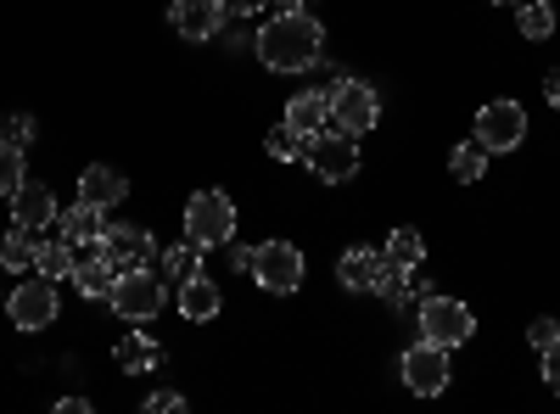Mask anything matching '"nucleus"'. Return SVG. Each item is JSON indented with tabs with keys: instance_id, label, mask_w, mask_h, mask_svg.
I'll list each match as a JSON object with an SVG mask.
<instances>
[{
	"instance_id": "f257e3e1",
	"label": "nucleus",
	"mask_w": 560,
	"mask_h": 414,
	"mask_svg": "<svg viewBox=\"0 0 560 414\" xmlns=\"http://www.w3.org/2000/svg\"><path fill=\"white\" fill-rule=\"evenodd\" d=\"M325 51V28L308 12H280L258 28V62L269 73H303Z\"/></svg>"
},
{
	"instance_id": "f03ea898",
	"label": "nucleus",
	"mask_w": 560,
	"mask_h": 414,
	"mask_svg": "<svg viewBox=\"0 0 560 414\" xmlns=\"http://www.w3.org/2000/svg\"><path fill=\"white\" fill-rule=\"evenodd\" d=\"M230 236H236V202H230L224 191H197L191 208H185V241H197L202 252H213Z\"/></svg>"
},
{
	"instance_id": "7ed1b4c3",
	"label": "nucleus",
	"mask_w": 560,
	"mask_h": 414,
	"mask_svg": "<svg viewBox=\"0 0 560 414\" xmlns=\"http://www.w3.org/2000/svg\"><path fill=\"white\" fill-rule=\"evenodd\" d=\"M331 123H337L342 134H370V129L382 123V96H376L364 79L331 84Z\"/></svg>"
},
{
	"instance_id": "20e7f679",
	"label": "nucleus",
	"mask_w": 560,
	"mask_h": 414,
	"mask_svg": "<svg viewBox=\"0 0 560 414\" xmlns=\"http://www.w3.org/2000/svg\"><path fill=\"white\" fill-rule=\"evenodd\" d=\"M420 331H427V342H438V347H465L471 331H477V314L459 297H427L420 303Z\"/></svg>"
},
{
	"instance_id": "39448f33",
	"label": "nucleus",
	"mask_w": 560,
	"mask_h": 414,
	"mask_svg": "<svg viewBox=\"0 0 560 414\" xmlns=\"http://www.w3.org/2000/svg\"><path fill=\"white\" fill-rule=\"evenodd\" d=\"M308 168L325 179V186H348V179L359 174V152H353V134L342 129H319L314 141H308Z\"/></svg>"
},
{
	"instance_id": "423d86ee",
	"label": "nucleus",
	"mask_w": 560,
	"mask_h": 414,
	"mask_svg": "<svg viewBox=\"0 0 560 414\" xmlns=\"http://www.w3.org/2000/svg\"><path fill=\"white\" fill-rule=\"evenodd\" d=\"M253 281L275 297H292L303 286V252L292 241H264L258 258H253Z\"/></svg>"
},
{
	"instance_id": "0eeeda50",
	"label": "nucleus",
	"mask_w": 560,
	"mask_h": 414,
	"mask_svg": "<svg viewBox=\"0 0 560 414\" xmlns=\"http://www.w3.org/2000/svg\"><path fill=\"white\" fill-rule=\"evenodd\" d=\"M163 281H158V274L152 269H124L118 274V281H113V292H107V303L124 314V319H135V326H140V319H152L158 308H163Z\"/></svg>"
},
{
	"instance_id": "6e6552de",
	"label": "nucleus",
	"mask_w": 560,
	"mask_h": 414,
	"mask_svg": "<svg viewBox=\"0 0 560 414\" xmlns=\"http://www.w3.org/2000/svg\"><path fill=\"white\" fill-rule=\"evenodd\" d=\"M477 141L488 146V152H516L522 141H527V107L522 102H488L482 113H477Z\"/></svg>"
},
{
	"instance_id": "1a4fd4ad",
	"label": "nucleus",
	"mask_w": 560,
	"mask_h": 414,
	"mask_svg": "<svg viewBox=\"0 0 560 414\" xmlns=\"http://www.w3.org/2000/svg\"><path fill=\"white\" fill-rule=\"evenodd\" d=\"M12 326L18 331H51L57 326V281H45V274H34V281L12 286Z\"/></svg>"
},
{
	"instance_id": "9d476101",
	"label": "nucleus",
	"mask_w": 560,
	"mask_h": 414,
	"mask_svg": "<svg viewBox=\"0 0 560 414\" xmlns=\"http://www.w3.org/2000/svg\"><path fill=\"white\" fill-rule=\"evenodd\" d=\"M404 387L415 392V398H438L443 387H448V347H438V342H415L409 353H404Z\"/></svg>"
},
{
	"instance_id": "9b49d317",
	"label": "nucleus",
	"mask_w": 560,
	"mask_h": 414,
	"mask_svg": "<svg viewBox=\"0 0 560 414\" xmlns=\"http://www.w3.org/2000/svg\"><path fill=\"white\" fill-rule=\"evenodd\" d=\"M96 247L118 263V274H124V269H147V263H152V252H158L152 229H140V224H107Z\"/></svg>"
},
{
	"instance_id": "f8f14e48",
	"label": "nucleus",
	"mask_w": 560,
	"mask_h": 414,
	"mask_svg": "<svg viewBox=\"0 0 560 414\" xmlns=\"http://www.w3.org/2000/svg\"><path fill=\"white\" fill-rule=\"evenodd\" d=\"M224 17H230L224 0H174L168 7V23L179 39H213L224 28Z\"/></svg>"
},
{
	"instance_id": "ddd939ff",
	"label": "nucleus",
	"mask_w": 560,
	"mask_h": 414,
	"mask_svg": "<svg viewBox=\"0 0 560 414\" xmlns=\"http://www.w3.org/2000/svg\"><path fill=\"white\" fill-rule=\"evenodd\" d=\"M280 123H292L303 141H314V134L331 123V96H325V90H298V96L287 102V118Z\"/></svg>"
},
{
	"instance_id": "4468645a",
	"label": "nucleus",
	"mask_w": 560,
	"mask_h": 414,
	"mask_svg": "<svg viewBox=\"0 0 560 414\" xmlns=\"http://www.w3.org/2000/svg\"><path fill=\"white\" fill-rule=\"evenodd\" d=\"M107 208H96V202H73L68 213H57V236H68L73 247H96L102 241V229H107V218H102Z\"/></svg>"
},
{
	"instance_id": "2eb2a0df",
	"label": "nucleus",
	"mask_w": 560,
	"mask_h": 414,
	"mask_svg": "<svg viewBox=\"0 0 560 414\" xmlns=\"http://www.w3.org/2000/svg\"><path fill=\"white\" fill-rule=\"evenodd\" d=\"M12 218H18L23 229H45V224H57V197L45 191V186H34V179H23L18 197H12Z\"/></svg>"
},
{
	"instance_id": "dca6fc26",
	"label": "nucleus",
	"mask_w": 560,
	"mask_h": 414,
	"mask_svg": "<svg viewBox=\"0 0 560 414\" xmlns=\"http://www.w3.org/2000/svg\"><path fill=\"white\" fill-rule=\"evenodd\" d=\"M79 197H84V202H96V208H118V202L129 197V179H124L118 168L96 163V168H84V174H79Z\"/></svg>"
},
{
	"instance_id": "f3484780",
	"label": "nucleus",
	"mask_w": 560,
	"mask_h": 414,
	"mask_svg": "<svg viewBox=\"0 0 560 414\" xmlns=\"http://www.w3.org/2000/svg\"><path fill=\"white\" fill-rule=\"evenodd\" d=\"M382 263H387V252L353 247V252H342V263H337V281H342L348 292H376V281H382Z\"/></svg>"
},
{
	"instance_id": "a211bd4d",
	"label": "nucleus",
	"mask_w": 560,
	"mask_h": 414,
	"mask_svg": "<svg viewBox=\"0 0 560 414\" xmlns=\"http://www.w3.org/2000/svg\"><path fill=\"white\" fill-rule=\"evenodd\" d=\"M68 281H73L84 297H107V292H113V281H118V263H113V258L96 247L90 258H79V263H73V274H68Z\"/></svg>"
},
{
	"instance_id": "6ab92c4d",
	"label": "nucleus",
	"mask_w": 560,
	"mask_h": 414,
	"mask_svg": "<svg viewBox=\"0 0 560 414\" xmlns=\"http://www.w3.org/2000/svg\"><path fill=\"white\" fill-rule=\"evenodd\" d=\"M219 308H224V297H219V286L208 281V274H191V281H179V314L185 319H219Z\"/></svg>"
},
{
	"instance_id": "aec40b11",
	"label": "nucleus",
	"mask_w": 560,
	"mask_h": 414,
	"mask_svg": "<svg viewBox=\"0 0 560 414\" xmlns=\"http://www.w3.org/2000/svg\"><path fill=\"white\" fill-rule=\"evenodd\" d=\"M73 263H79V258H73V241H68V236H62V241H39V247H34V269L45 274V281H68Z\"/></svg>"
},
{
	"instance_id": "412c9836",
	"label": "nucleus",
	"mask_w": 560,
	"mask_h": 414,
	"mask_svg": "<svg viewBox=\"0 0 560 414\" xmlns=\"http://www.w3.org/2000/svg\"><path fill=\"white\" fill-rule=\"evenodd\" d=\"M158 358H163V347H158L152 336H124V342H118V370H129V376L158 370Z\"/></svg>"
},
{
	"instance_id": "4be33fe9",
	"label": "nucleus",
	"mask_w": 560,
	"mask_h": 414,
	"mask_svg": "<svg viewBox=\"0 0 560 414\" xmlns=\"http://www.w3.org/2000/svg\"><path fill=\"white\" fill-rule=\"evenodd\" d=\"M420 258H427V241H420V229L398 224L393 236H387V263H398V269H420Z\"/></svg>"
},
{
	"instance_id": "5701e85b",
	"label": "nucleus",
	"mask_w": 560,
	"mask_h": 414,
	"mask_svg": "<svg viewBox=\"0 0 560 414\" xmlns=\"http://www.w3.org/2000/svg\"><path fill=\"white\" fill-rule=\"evenodd\" d=\"M448 174L465 179V186H471V179H482V174H488V146H482V141H459L454 157H448Z\"/></svg>"
},
{
	"instance_id": "b1692460",
	"label": "nucleus",
	"mask_w": 560,
	"mask_h": 414,
	"mask_svg": "<svg viewBox=\"0 0 560 414\" xmlns=\"http://www.w3.org/2000/svg\"><path fill=\"white\" fill-rule=\"evenodd\" d=\"M163 274L179 286V281H191V274H202V247L197 241H179V247H168L163 252Z\"/></svg>"
},
{
	"instance_id": "393cba45",
	"label": "nucleus",
	"mask_w": 560,
	"mask_h": 414,
	"mask_svg": "<svg viewBox=\"0 0 560 414\" xmlns=\"http://www.w3.org/2000/svg\"><path fill=\"white\" fill-rule=\"evenodd\" d=\"M264 152H269L275 163H298V157L308 152V141H303L292 123H275V129H269V141H264Z\"/></svg>"
},
{
	"instance_id": "a878e982",
	"label": "nucleus",
	"mask_w": 560,
	"mask_h": 414,
	"mask_svg": "<svg viewBox=\"0 0 560 414\" xmlns=\"http://www.w3.org/2000/svg\"><path fill=\"white\" fill-rule=\"evenodd\" d=\"M34 247H39V241H34V229L18 224L12 236H0V263H7V269H28V263H34Z\"/></svg>"
},
{
	"instance_id": "bb28decb",
	"label": "nucleus",
	"mask_w": 560,
	"mask_h": 414,
	"mask_svg": "<svg viewBox=\"0 0 560 414\" xmlns=\"http://www.w3.org/2000/svg\"><path fill=\"white\" fill-rule=\"evenodd\" d=\"M23 146H12V141H0V197H18V186H23Z\"/></svg>"
},
{
	"instance_id": "cd10ccee",
	"label": "nucleus",
	"mask_w": 560,
	"mask_h": 414,
	"mask_svg": "<svg viewBox=\"0 0 560 414\" xmlns=\"http://www.w3.org/2000/svg\"><path fill=\"white\" fill-rule=\"evenodd\" d=\"M522 34L527 39H549L555 34V7L549 0H522Z\"/></svg>"
},
{
	"instance_id": "c85d7f7f",
	"label": "nucleus",
	"mask_w": 560,
	"mask_h": 414,
	"mask_svg": "<svg viewBox=\"0 0 560 414\" xmlns=\"http://www.w3.org/2000/svg\"><path fill=\"white\" fill-rule=\"evenodd\" d=\"M0 141L28 146V141H34V118H28V113H7V118H0Z\"/></svg>"
},
{
	"instance_id": "c756f323",
	"label": "nucleus",
	"mask_w": 560,
	"mask_h": 414,
	"mask_svg": "<svg viewBox=\"0 0 560 414\" xmlns=\"http://www.w3.org/2000/svg\"><path fill=\"white\" fill-rule=\"evenodd\" d=\"M555 336H560V326H555V319H533V326H527V342H533L538 353H544Z\"/></svg>"
},
{
	"instance_id": "7c9ffc66",
	"label": "nucleus",
	"mask_w": 560,
	"mask_h": 414,
	"mask_svg": "<svg viewBox=\"0 0 560 414\" xmlns=\"http://www.w3.org/2000/svg\"><path fill=\"white\" fill-rule=\"evenodd\" d=\"M544 381H549V392H560V336L544 347Z\"/></svg>"
},
{
	"instance_id": "2f4dec72",
	"label": "nucleus",
	"mask_w": 560,
	"mask_h": 414,
	"mask_svg": "<svg viewBox=\"0 0 560 414\" xmlns=\"http://www.w3.org/2000/svg\"><path fill=\"white\" fill-rule=\"evenodd\" d=\"M179 409H185L179 392H152V398H147V414H179Z\"/></svg>"
},
{
	"instance_id": "473e14b6",
	"label": "nucleus",
	"mask_w": 560,
	"mask_h": 414,
	"mask_svg": "<svg viewBox=\"0 0 560 414\" xmlns=\"http://www.w3.org/2000/svg\"><path fill=\"white\" fill-rule=\"evenodd\" d=\"M264 7H269V0H224L230 17H253V12H264Z\"/></svg>"
},
{
	"instance_id": "72a5a7b5",
	"label": "nucleus",
	"mask_w": 560,
	"mask_h": 414,
	"mask_svg": "<svg viewBox=\"0 0 560 414\" xmlns=\"http://www.w3.org/2000/svg\"><path fill=\"white\" fill-rule=\"evenodd\" d=\"M57 414H90V398H57Z\"/></svg>"
},
{
	"instance_id": "f704fd0d",
	"label": "nucleus",
	"mask_w": 560,
	"mask_h": 414,
	"mask_svg": "<svg viewBox=\"0 0 560 414\" xmlns=\"http://www.w3.org/2000/svg\"><path fill=\"white\" fill-rule=\"evenodd\" d=\"M253 258H258V247H236V252H230V263L247 269V274H253Z\"/></svg>"
},
{
	"instance_id": "c9c22d12",
	"label": "nucleus",
	"mask_w": 560,
	"mask_h": 414,
	"mask_svg": "<svg viewBox=\"0 0 560 414\" xmlns=\"http://www.w3.org/2000/svg\"><path fill=\"white\" fill-rule=\"evenodd\" d=\"M544 96H549V107H560V68L544 79Z\"/></svg>"
},
{
	"instance_id": "e433bc0d",
	"label": "nucleus",
	"mask_w": 560,
	"mask_h": 414,
	"mask_svg": "<svg viewBox=\"0 0 560 414\" xmlns=\"http://www.w3.org/2000/svg\"><path fill=\"white\" fill-rule=\"evenodd\" d=\"M275 7H280V12H303V7H308V0H275Z\"/></svg>"
},
{
	"instance_id": "4c0bfd02",
	"label": "nucleus",
	"mask_w": 560,
	"mask_h": 414,
	"mask_svg": "<svg viewBox=\"0 0 560 414\" xmlns=\"http://www.w3.org/2000/svg\"><path fill=\"white\" fill-rule=\"evenodd\" d=\"M493 7H522V0H493Z\"/></svg>"
}]
</instances>
